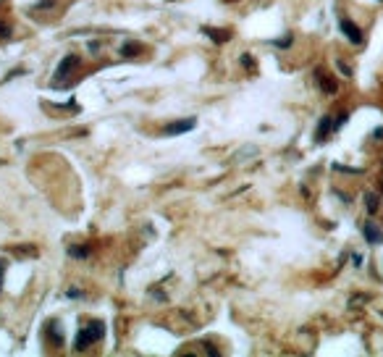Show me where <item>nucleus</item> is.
<instances>
[{
  "label": "nucleus",
  "mask_w": 383,
  "mask_h": 357,
  "mask_svg": "<svg viewBox=\"0 0 383 357\" xmlns=\"http://www.w3.org/2000/svg\"><path fill=\"white\" fill-rule=\"evenodd\" d=\"M0 3H3V0H0Z\"/></svg>",
  "instance_id": "nucleus-18"
},
{
  "label": "nucleus",
  "mask_w": 383,
  "mask_h": 357,
  "mask_svg": "<svg viewBox=\"0 0 383 357\" xmlns=\"http://www.w3.org/2000/svg\"><path fill=\"white\" fill-rule=\"evenodd\" d=\"M140 53H142V45H140V42H134V40L121 45V55H124V58H136Z\"/></svg>",
  "instance_id": "nucleus-9"
},
{
  "label": "nucleus",
  "mask_w": 383,
  "mask_h": 357,
  "mask_svg": "<svg viewBox=\"0 0 383 357\" xmlns=\"http://www.w3.org/2000/svg\"><path fill=\"white\" fill-rule=\"evenodd\" d=\"M336 66H339V71H341L344 76H352V69H349V66L344 63V60H336Z\"/></svg>",
  "instance_id": "nucleus-14"
},
{
  "label": "nucleus",
  "mask_w": 383,
  "mask_h": 357,
  "mask_svg": "<svg viewBox=\"0 0 383 357\" xmlns=\"http://www.w3.org/2000/svg\"><path fill=\"white\" fill-rule=\"evenodd\" d=\"M331 129H333V118H331V116H323V118H320V123H318L315 139H318V142H323V139L331 134Z\"/></svg>",
  "instance_id": "nucleus-7"
},
{
  "label": "nucleus",
  "mask_w": 383,
  "mask_h": 357,
  "mask_svg": "<svg viewBox=\"0 0 383 357\" xmlns=\"http://www.w3.org/2000/svg\"><path fill=\"white\" fill-rule=\"evenodd\" d=\"M339 26H341V32H344V37H346L349 42H355V45L362 42V29H360L355 21H352V19H341Z\"/></svg>",
  "instance_id": "nucleus-3"
},
{
  "label": "nucleus",
  "mask_w": 383,
  "mask_h": 357,
  "mask_svg": "<svg viewBox=\"0 0 383 357\" xmlns=\"http://www.w3.org/2000/svg\"><path fill=\"white\" fill-rule=\"evenodd\" d=\"M365 208H367V213H370V215L378 213L380 203H378V194H375V192H367V194H365Z\"/></svg>",
  "instance_id": "nucleus-10"
},
{
  "label": "nucleus",
  "mask_w": 383,
  "mask_h": 357,
  "mask_svg": "<svg viewBox=\"0 0 383 357\" xmlns=\"http://www.w3.org/2000/svg\"><path fill=\"white\" fill-rule=\"evenodd\" d=\"M11 37V26L6 21H0V40H8Z\"/></svg>",
  "instance_id": "nucleus-12"
},
{
  "label": "nucleus",
  "mask_w": 383,
  "mask_h": 357,
  "mask_svg": "<svg viewBox=\"0 0 383 357\" xmlns=\"http://www.w3.org/2000/svg\"><path fill=\"white\" fill-rule=\"evenodd\" d=\"M362 234H365V239L370 242V244H380V242H383V231H380L375 223H370V221L362 226Z\"/></svg>",
  "instance_id": "nucleus-6"
},
{
  "label": "nucleus",
  "mask_w": 383,
  "mask_h": 357,
  "mask_svg": "<svg viewBox=\"0 0 383 357\" xmlns=\"http://www.w3.org/2000/svg\"><path fill=\"white\" fill-rule=\"evenodd\" d=\"M373 137H375L378 142H380V139H383V129H375V132H373Z\"/></svg>",
  "instance_id": "nucleus-16"
},
{
  "label": "nucleus",
  "mask_w": 383,
  "mask_h": 357,
  "mask_svg": "<svg viewBox=\"0 0 383 357\" xmlns=\"http://www.w3.org/2000/svg\"><path fill=\"white\" fill-rule=\"evenodd\" d=\"M76 66H79V55H66L58 63V69H55V84L58 82H66L68 76H71V71H76Z\"/></svg>",
  "instance_id": "nucleus-2"
},
{
  "label": "nucleus",
  "mask_w": 383,
  "mask_h": 357,
  "mask_svg": "<svg viewBox=\"0 0 383 357\" xmlns=\"http://www.w3.org/2000/svg\"><path fill=\"white\" fill-rule=\"evenodd\" d=\"M68 255L71 257H89V247H71V250H68Z\"/></svg>",
  "instance_id": "nucleus-11"
},
{
  "label": "nucleus",
  "mask_w": 383,
  "mask_h": 357,
  "mask_svg": "<svg viewBox=\"0 0 383 357\" xmlns=\"http://www.w3.org/2000/svg\"><path fill=\"white\" fill-rule=\"evenodd\" d=\"M194 118H184V121H173V123H168L165 126V137H176V134H184V132H192L194 129Z\"/></svg>",
  "instance_id": "nucleus-5"
},
{
  "label": "nucleus",
  "mask_w": 383,
  "mask_h": 357,
  "mask_svg": "<svg viewBox=\"0 0 383 357\" xmlns=\"http://www.w3.org/2000/svg\"><path fill=\"white\" fill-rule=\"evenodd\" d=\"M346 118H349V113H346V111H341V113H339V118L333 121V129H339L341 123H346Z\"/></svg>",
  "instance_id": "nucleus-13"
},
{
  "label": "nucleus",
  "mask_w": 383,
  "mask_h": 357,
  "mask_svg": "<svg viewBox=\"0 0 383 357\" xmlns=\"http://www.w3.org/2000/svg\"><path fill=\"white\" fill-rule=\"evenodd\" d=\"M202 32H205L213 42H218V45L231 37V32H226V29H216V26H202Z\"/></svg>",
  "instance_id": "nucleus-8"
},
{
  "label": "nucleus",
  "mask_w": 383,
  "mask_h": 357,
  "mask_svg": "<svg viewBox=\"0 0 383 357\" xmlns=\"http://www.w3.org/2000/svg\"><path fill=\"white\" fill-rule=\"evenodd\" d=\"M241 63L247 66V69H255V60H252L250 55H241Z\"/></svg>",
  "instance_id": "nucleus-15"
},
{
  "label": "nucleus",
  "mask_w": 383,
  "mask_h": 357,
  "mask_svg": "<svg viewBox=\"0 0 383 357\" xmlns=\"http://www.w3.org/2000/svg\"><path fill=\"white\" fill-rule=\"evenodd\" d=\"M315 79H318L320 89H323L326 95H336V92H339V84H336V79H333L331 74H326L323 69H318V71H315Z\"/></svg>",
  "instance_id": "nucleus-4"
},
{
  "label": "nucleus",
  "mask_w": 383,
  "mask_h": 357,
  "mask_svg": "<svg viewBox=\"0 0 383 357\" xmlns=\"http://www.w3.org/2000/svg\"><path fill=\"white\" fill-rule=\"evenodd\" d=\"M380 192H383V179H380Z\"/></svg>",
  "instance_id": "nucleus-17"
},
{
  "label": "nucleus",
  "mask_w": 383,
  "mask_h": 357,
  "mask_svg": "<svg viewBox=\"0 0 383 357\" xmlns=\"http://www.w3.org/2000/svg\"><path fill=\"white\" fill-rule=\"evenodd\" d=\"M102 334H105L102 323H89V326H84V329L79 331V336H76V349H87L89 344L100 341Z\"/></svg>",
  "instance_id": "nucleus-1"
}]
</instances>
